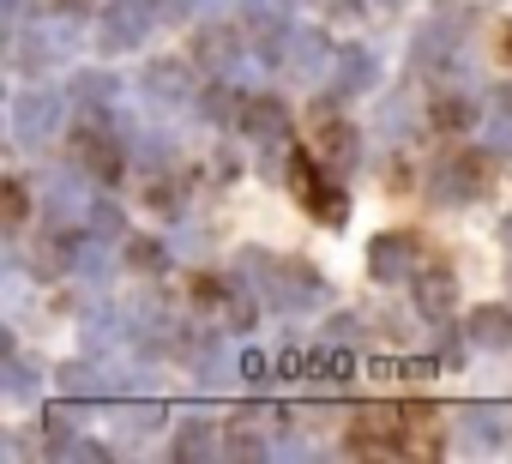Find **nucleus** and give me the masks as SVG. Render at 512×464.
<instances>
[{
	"label": "nucleus",
	"mask_w": 512,
	"mask_h": 464,
	"mask_svg": "<svg viewBox=\"0 0 512 464\" xmlns=\"http://www.w3.org/2000/svg\"><path fill=\"white\" fill-rule=\"evenodd\" d=\"M235 115H241V97L223 85V73L199 91V121H211V127H235Z\"/></svg>",
	"instance_id": "393cba45"
},
{
	"label": "nucleus",
	"mask_w": 512,
	"mask_h": 464,
	"mask_svg": "<svg viewBox=\"0 0 512 464\" xmlns=\"http://www.w3.org/2000/svg\"><path fill=\"white\" fill-rule=\"evenodd\" d=\"M223 452H229V458H266L272 446H266V434L253 428V422H235V416H229V428H223Z\"/></svg>",
	"instance_id": "c85d7f7f"
},
{
	"label": "nucleus",
	"mask_w": 512,
	"mask_h": 464,
	"mask_svg": "<svg viewBox=\"0 0 512 464\" xmlns=\"http://www.w3.org/2000/svg\"><path fill=\"white\" fill-rule=\"evenodd\" d=\"M506 284H512V278H506Z\"/></svg>",
	"instance_id": "09e8293b"
},
{
	"label": "nucleus",
	"mask_w": 512,
	"mask_h": 464,
	"mask_svg": "<svg viewBox=\"0 0 512 464\" xmlns=\"http://www.w3.org/2000/svg\"><path fill=\"white\" fill-rule=\"evenodd\" d=\"M235 266H241V272H260V296H266V308H278V314H308V308H326V302H332V284H326L320 266H308V260H278V254H266V248H241Z\"/></svg>",
	"instance_id": "f257e3e1"
},
{
	"label": "nucleus",
	"mask_w": 512,
	"mask_h": 464,
	"mask_svg": "<svg viewBox=\"0 0 512 464\" xmlns=\"http://www.w3.org/2000/svg\"><path fill=\"white\" fill-rule=\"evenodd\" d=\"M55 386H61V398H73V404H97V398H115V392H121V380L103 374V362H91V356L61 362V368H55Z\"/></svg>",
	"instance_id": "f8f14e48"
},
{
	"label": "nucleus",
	"mask_w": 512,
	"mask_h": 464,
	"mask_svg": "<svg viewBox=\"0 0 512 464\" xmlns=\"http://www.w3.org/2000/svg\"><path fill=\"white\" fill-rule=\"evenodd\" d=\"M278 7H296V0H278Z\"/></svg>",
	"instance_id": "de8ad7c7"
},
{
	"label": "nucleus",
	"mask_w": 512,
	"mask_h": 464,
	"mask_svg": "<svg viewBox=\"0 0 512 464\" xmlns=\"http://www.w3.org/2000/svg\"><path fill=\"white\" fill-rule=\"evenodd\" d=\"M368 91H380V61L362 43H338L332 49V73H326V97L350 103V97H368Z\"/></svg>",
	"instance_id": "6e6552de"
},
{
	"label": "nucleus",
	"mask_w": 512,
	"mask_h": 464,
	"mask_svg": "<svg viewBox=\"0 0 512 464\" xmlns=\"http://www.w3.org/2000/svg\"><path fill=\"white\" fill-rule=\"evenodd\" d=\"M67 91H73V103H79V109H109V103H115V91H121V79H115V73H103V67H79Z\"/></svg>",
	"instance_id": "4be33fe9"
},
{
	"label": "nucleus",
	"mask_w": 512,
	"mask_h": 464,
	"mask_svg": "<svg viewBox=\"0 0 512 464\" xmlns=\"http://www.w3.org/2000/svg\"><path fill=\"white\" fill-rule=\"evenodd\" d=\"M506 55H512V31H506Z\"/></svg>",
	"instance_id": "49530a36"
},
{
	"label": "nucleus",
	"mask_w": 512,
	"mask_h": 464,
	"mask_svg": "<svg viewBox=\"0 0 512 464\" xmlns=\"http://www.w3.org/2000/svg\"><path fill=\"white\" fill-rule=\"evenodd\" d=\"M127 266L145 272V278H157V272L169 266V248H163L157 236H133V242H127Z\"/></svg>",
	"instance_id": "7c9ffc66"
},
{
	"label": "nucleus",
	"mask_w": 512,
	"mask_h": 464,
	"mask_svg": "<svg viewBox=\"0 0 512 464\" xmlns=\"http://www.w3.org/2000/svg\"><path fill=\"white\" fill-rule=\"evenodd\" d=\"M290 187H296V199L308 205V217H314V223H326V229H344V223H350V193H344V175L320 169L308 151H290Z\"/></svg>",
	"instance_id": "f03ea898"
},
{
	"label": "nucleus",
	"mask_w": 512,
	"mask_h": 464,
	"mask_svg": "<svg viewBox=\"0 0 512 464\" xmlns=\"http://www.w3.org/2000/svg\"><path fill=\"white\" fill-rule=\"evenodd\" d=\"M193 61H199L205 73H229V67L241 61V43H235V31H229V25H205V31L193 37Z\"/></svg>",
	"instance_id": "f3484780"
},
{
	"label": "nucleus",
	"mask_w": 512,
	"mask_h": 464,
	"mask_svg": "<svg viewBox=\"0 0 512 464\" xmlns=\"http://www.w3.org/2000/svg\"><path fill=\"white\" fill-rule=\"evenodd\" d=\"M500 242H506V254H512V211L500 217Z\"/></svg>",
	"instance_id": "c03bdc74"
},
{
	"label": "nucleus",
	"mask_w": 512,
	"mask_h": 464,
	"mask_svg": "<svg viewBox=\"0 0 512 464\" xmlns=\"http://www.w3.org/2000/svg\"><path fill=\"white\" fill-rule=\"evenodd\" d=\"M0 380H7V398H37V362H25L19 350L7 356V368H0Z\"/></svg>",
	"instance_id": "2f4dec72"
},
{
	"label": "nucleus",
	"mask_w": 512,
	"mask_h": 464,
	"mask_svg": "<svg viewBox=\"0 0 512 464\" xmlns=\"http://www.w3.org/2000/svg\"><path fill=\"white\" fill-rule=\"evenodd\" d=\"M314 157H320L332 175H350V169H356V157H362V133H356L350 121H326V127H320V139H314Z\"/></svg>",
	"instance_id": "2eb2a0df"
},
{
	"label": "nucleus",
	"mask_w": 512,
	"mask_h": 464,
	"mask_svg": "<svg viewBox=\"0 0 512 464\" xmlns=\"http://www.w3.org/2000/svg\"><path fill=\"white\" fill-rule=\"evenodd\" d=\"M67 404H73V398H67ZM67 404H55V410L43 416V452H49V458H67V446L79 440V428H73L79 410H67Z\"/></svg>",
	"instance_id": "cd10ccee"
},
{
	"label": "nucleus",
	"mask_w": 512,
	"mask_h": 464,
	"mask_svg": "<svg viewBox=\"0 0 512 464\" xmlns=\"http://www.w3.org/2000/svg\"><path fill=\"white\" fill-rule=\"evenodd\" d=\"M464 332H470L476 350H512V302H482L464 320Z\"/></svg>",
	"instance_id": "dca6fc26"
},
{
	"label": "nucleus",
	"mask_w": 512,
	"mask_h": 464,
	"mask_svg": "<svg viewBox=\"0 0 512 464\" xmlns=\"http://www.w3.org/2000/svg\"><path fill=\"white\" fill-rule=\"evenodd\" d=\"M482 115H488L482 91H470V85H434V103H428V127L434 133H470Z\"/></svg>",
	"instance_id": "9b49d317"
},
{
	"label": "nucleus",
	"mask_w": 512,
	"mask_h": 464,
	"mask_svg": "<svg viewBox=\"0 0 512 464\" xmlns=\"http://www.w3.org/2000/svg\"><path fill=\"white\" fill-rule=\"evenodd\" d=\"M0 205H7V236H19V229H25V211H31L25 181H0Z\"/></svg>",
	"instance_id": "473e14b6"
},
{
	"label": "nucleus",
	"mask_w": 512,
	"mask_h": 464,
	"mask_svg": "<svg viewBox=\"0 0 512 464\" xmlns=\"http://www.w3.org/2000/svg\"><path fill=\"white\" fill-rule=\"evenodd\" d=\"M79 175H85V169H79ZM79 175H55V181H49V193H43V223H67L73 211L91 205V193L79 187Z\"/></svg>",
	"instance_id": "aec40b11"
},
{
	"label": "nucleus",
	"mask_w": 512,
	"mask_h": 464,
	"mask_svg": "<svg viewBox=\"0 0 512 464\" xmlns=\"http://www.w3.org/2000/svg\"><path fill=\"white\" fill-rule=\"evenodd\" d=\"M302 362H308V350H284V356H278V374H284V380H302Z\"/></svg>",
	"instance_id": "a19ab883"
},
{
	"label": "nucleus",
	"mask_w": 512,
	"mask_h": 464,
	"mask_svg": "<svg viewBox=\"0 0 512 464\" xmlns=\"http://www.w3.org/2000/svg\"><path fill=\"white\" fill-rule=\"evenodd\" d=\"M302 380H314L320 392H344L350 380H356V356H350V344H314L308 350V362H302Z\"/></svg>",
	"instance_id": "ddd939ff"
},
{
	"label": "nucleus",
	"mask_w": 512,
	"mask_h": 464,
	"mask_svg": "<svg viewBox=\"0 0 512 464\" xmlns=\"http://www.w3.org/2000/svg\"><path fill=\"white\" fill-rule=\"evenodd\" d=\"M0 7H7V19H13V25L25 19V0H0Z\"/></svg>",
	"instance_id": "37998d69"
},
{
	"label": "nucleus",
	"mask_w": 512,
	"mask_h": 464,
	"mask_svg": "<svg viewBox=\"0 0 512 464\" xmlns=\"http://www.w3.org/2000/svg\"><path fill=\"white\" fill-rule=\"evenodd\" d=\"M127 151H133V163H139V169H175V157H181L169 133H133V139H127Z\"/></svg>",
	"instance_id": "bb28decb"
},
{
	"label": "nucleus",
	"mask_w": 512,
	"mask_h": 464,
	"mask_svg": "<svg viewBox=\"0 0 512 464\" xmlns=\"http://www.w3.org/2000/svg\"><path fill=\"white\" fill-rule=\"evenodd\" d=\"M482 193H488V151H464V157H452V163H440L428 175V199L434 205H470Z\"/></svg>",
	"instance_id": "423d86ee"
},
{
	"label": "nucleus",
	"mask_w": 512,
	"mask_h": 464,
	"mask_svg": "<svg viewBox=\"0 0 512 464\" xmlns=\"http://www.w3.org/2000/svg\"><path fill=\"white\" fill-rule=\"evenodd\" d=\"M235 133L253 139V145H290V103H284L278 91H253V97H241Z\"/></svg>",
	"instance_id": "0eeeda50"
},
{
	"label": "nucleus",
	"mask_w": 512,
	"mask_h": 464,
	"mask_svg": "<svg viewBox=\"0 0 512 464\" xmlns=\"http://www.w3.org/2000/svg\"><path fill=\"white\" fill-rule=\"evenodd\" d=\"M332 49H338V43H326V31L302 25V31L290 37V73H296V79H314V73L332 61Z\"/></svg>",
	"instance_id": "6ab92c4d"
},
{
	"label": "nucleus",
	"mask_w": 512,
	"mask_h": 464,
	"mask_svg": "<svg viewBox=\"0 0 512 464\" xmlns=\"http://www.w3.org/2000/svg\"><path fill=\"white\" fill-rule=\"evenodd\" d=\"M326 338H332V344H362V338H368V320H362V314H332V320H326Z\"/></svg>",
	"instance_id": "72a5a7b5"
},
{
	"label": "nucleus",
	"mask_w": 512,
	"mask_h": 464,
	"mask_svg": "<svg viewBox=\"0 0 512 464\" xmlns=\"http://www.w3.org/2000/svg\"><path fill=\"white\" fill-rule=\"evenodd\" d=\"M482 151L488 157H512V121H488L482 127Z\"/></svg>",
	"instance_id": "c9c22d12"
},
{
	"label": "nucleus",
	"mask_w": 512,
	"mask_h": 464,
	"mask_svg": "<svg viewBox=\"0 0 512 464\" xmlns=\"http://www.w3.org/2000/svg\"><path fill=\"white\" fill-rule=\"evenodd\" d=\"M266 374H272V356H266V350H241V380H247V386H260Z\"/></svg>",
	"instance_id": "4c0bfd02"
},
{
	"label": "nucleus",
	"mask_w": 512,
	"mask_h": 464,
	"mask_svg": "<svg viewBox=\"0 0 512 464\" xmlns=\"http://www.w3.org/2000/svg\"><path fill=\"white\" fill-rule=\"evenodd\" d=\"M67 458H73V464H103V458H109V446H103V440H73V446H67Z\"/></svg>",
	"instance_id": "58836bf2"
},
{
	"label": "nucleus",
	"mask_w": 512,
	"mask_h": 464,
	"mask_svg": "<svg viewBox=\"0 0 512 464\" xmlns=\"http://www.w3.org/2000/svg\"><path fill=\"white\" fill-rule=\"evenodd\" d=\"M139 97H145L151 109H187V103H193V67H187V61H145Z\"/></svg>",
	"instance_id": "9d476101"
},
{
	"label": "nucleus",
	"mask_w": 512,
	"mask_h": 464,
	"mask_svg": "<svg viewBox=\"0 0 512 464\" xmlns=\"http://www.w3.org/2000/svg\"><path fill=\"white\" fill-rule=\"evenodd\" d=\"M482 109H488V121H512V85H488Z\"/></svg>",
	"instance_id": "e433bc0d"
},
{
	"label": "nucleus",
	"mask_w": 512,
	"mask_h": 464,
	"mask_svg": "<svg viewBox=\"0 0 512 464\" xmlns=\"http://www.w3.org/2000/svg\"><path fill=\"white\" fill-rule=\"evenodd\" d=\"M79 338H85V356H109V350L127 338V320H121L115 308H103V314H91V320H85V332H79Z\"/></svg>",
	"instance_id": "a878e982"
},
{
	"label": "nucleus",
	"mask_w": 512,
	"mask_h": 464,
	"mask_svg": "<svg viewBox=\"0 0 512 464\" xmlns=\"http://www.w3.org/2000/svg\"><path fill=\"white\" fill-rule=\"evenodd\" d=\"M235 7H241L247 25H253V19H266V13H272V0H235Z\"/></svg>",
	"instance_id": "79ce46f5"
},
{
	"label": "nucleus",
	"mask_w": 512,
	"mask_h": 464,
	"mask_svg": "<svg viewBox=\"0 0 512 464\" xmlns=\"http://www.w3.org/2000/svg\"><path fill=\"white\" fill-rule=\"evenodd\" d=\"M169 422V404H157V398H133V404H115V428L127 434V440H145V434H157Z\"/></svg>",
	"instance_id": "412c9836"
},
{
	"label": "nucleus",
	"mask_w": 512,
	"mask_h": 464,
	"mask_svg": "<svg viewBox=\"0 0 512 464\" xmlns=\"http://www.w3.org/2000/svg\"><path fill=\"white\" fill-rule=\"evenodd\" d=\"M410 296H416V314H422V320H446L452 302H458V278H452V266H416Z\"/></svg>",
	"instance_id": "4468645a"
},
{
	"label": "nucleus",
	"mask_w": 512,
	"mask_h": 464,
	"mask_svg": "<svg viewBox=\"0 0 512 464\" xmlns=\"http://www.w3.org/2000/svg\"><path fill=\"white\" fill-rule=\"evenodd\" d=\"M85 229H91V236H103V242H127V211H121L109 193H91V205H85Z\"/></svg>",
	"instance_id": "5701e85b"
},
{
	"label": "nucleus",
	"mask_w": 512,
	"mask_h": 464,
	"mask_svg": "<svg viewBox=\"0 0 512 464\" xmlns=\"http://www.w3.org/2000/svg\"><path fill=\"white\" fill-rule=\"evenodd\" d=\"M67 97H73V91H55V85L19 91V97H13V145L43 151V145L61 133V121H67Z\"/></svg>",
	"instance_id": "7ed1b4c3"
},
{
	"label": "nucleus",
	"mask_w": 512,
	"mask_h": 464,
	"mask_svg": "<svg viewBox=\"0 0 512 464\" xmlns=\"http://www.w3.org/2000/svg\"><path fill=\"white\" fill-rule=\"evenodd\" d=\"M217 446H223L217 428H211L205 416H193L187 428H175V446H169V452H175V464H193V458H211Z\"/></svg>",
	"instance_id": "b1692460"
},
{
	"label": "nucleus",
	"mask_w": 512,
	"mask_h": 464,
	"mask_svg": "<svg viewBox=\"0 0 512 464\" xmlns=\"http://www.w3.org/2000/svg\"><path fill=\"white\" fill-rule=\"evenodd\" d=\"M368 7H380V13H392V7H404V0H368Z\"/></svg>",
	"instance_id": "a18cd8bd"
},
{
	"label": "nucleus",
	"mask_w": 512,
	"mask_h": 464,
	"mask_svg": "<svg viewBox=\"0 0 512 464\" xmlns=\"http://www.w3.org/2000/svg\"><path fill=\"white\" fill-rule=\"evenodd\" d=\"M434 332H440V338H434V344H440V362H452V368H458V362H464V344H470V332L458 338V326H452V320H434Z\"/></svg>",
	"instance_id": "f704fd0d"
},
{
	"label": "nucleus",
	"mask_w": 512,
	"mask_h": 464,
	"mask_svg": "<svg viewBox=\"0 0 512 464\" xmlns=\"http://www.w3.org/2000/svg\"><path fill=\"white\" fill-rule=\"evenodd\" d=\"M452 422H458V452H500L506 446V434H512V410L506 404H494V398H464L458 410H452Z\"/></svg>",
	"instance_id": "20e7f679"
},
{
	"label": "nucleus",
	"mask_w": 512,
	"mask_h": 464,
	"mask_svg": "<svg viewBox=\"0 0 512 464\" xmlns=\"http://www.w3.org/2000/svg\"><path fill=\"white\" fill-rule=\"evenodd\" d=\"M290 25L278 19V13H266V19H253V61H266V67H290Z\"/></svg>",
	"instance_id": "a211bd4d"
},
{
	"label": "nucleus",
	"mask_w": 512,
	"mask_h": 464,
	"mask_svg": "<svg viewBox=\"0 0 512 464\" xmlns=\"http://www.w3.org/2000/svg\"><path fill=\"white\" fill-rule=\"evenodd\" d=\"M416 266H422V248H416L410 229H380L368 242V278L374 284H404V278H416Z\"/></svg>",
	"instance_id": "1a4fd4ad"
},
{
	"label": "nucleus",
	"mask_w": 512,
	"mask_h": 464,
	"mask_svg": "<svg viewBox=\"0 0 512 464\" xmlns=\"http://www.w3.org/2000/svg\"><path fill=\"white\" fill-rule=\"evenodd\" d=\"M49 7H55L61 19H85V13H103L97 0H49Z\"/></svg>",
	"instance_id": "ea45409f"
},
{
	"label": "nucleus",
	"mask_w": 512,
	"mask_h": 464,
	"mask_svg": "<svg viewBox=\"0 0 512 464\" xmlns=\"http://www.w3.org/2000/svg\"><path fill=\"white\" fill-rule=\"evenodd\" d=\"M151 19H157L151 0H103V13H97V49H109V55L139 49L145 31H151Z\"/></svg>",
	"instance_id": "39448f33"
},
{
	"label": "nucleus",
	"mask_w": 512,
	"mask_h": 464,
	"mask_svg": "<svg viewBox=\"0 0 512 464\" xmlns=\"http://www.w3.org/2000/svg\"><path fill=\"white\" fill-rule=\"evenodd\" d=\"M260 302H266V296H253L247 284H229V302H223L229 332H253V320H260Z\"/></svg>",
	"instance_id": "c756f323"
}]
</instances>
